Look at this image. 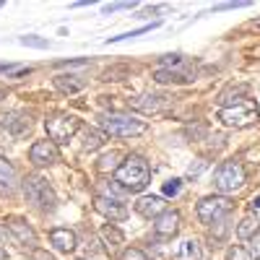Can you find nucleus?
<instances>
[{
  "label": "nucleus",
  "mask_w": 260,
  "mask_h": 260,
  "mask_svg": "<svg viewBox=\"0 0 260 260\" xmlns=\"http://www.w3.org/2000/svg\"><path fill=\"white\" fill-rule=\"evenodd\" d=\"M31 257H34V260H55V257H52L50 252L39 250V247H34V250H31Z\"/></svg>",
  "instance_id": "nucleus-31"
},
{
  "label": "nucleus",
  "mask_w": 260,
  "mask_h": 260,
  "mask_svg": "<svg viewBox=\"0 0 260 260\" xmlns=\"http://www.w3.org/2000/svg\"><path fill=\"white\" fill-rule=\"evenodd\" d=\"M219 120L226 127H250L260 120V110L252 99H240L234 104H224L219 110Z\"/></svg>",
  "instance_id": "nucleus-2"
},
{
  "label": "nucleus",
  "mask_w": 260,
  "mask_h": 260,
  "mask_svg": "<svg viewBox=\"0 0 260 260\" xmlns=\"http://www.w3.org/2000/svg\"><path fill=\"white\" fill-rule=\"evenodd\" d=\"M29 159H31L34 167H50V164H55L60 159V151H57V146L52 141L45 138V141H37L29 148Z\"/></svg>",
  "instance_id": "nucleus-10"
},
{
  "label": "nucleus",
  "mask_w": 260,
  "mask_h": 260,
  "mask_svg": "<svg viewBox=\"0 0 260 260\" xmlns=\"http://www.w3.org/2000/svg\"><path fill=\"white\" fill-rule=\"evenodd\" d=\"M229 260H255L242 245H234V247H229V255H226Z\"/></svg>",
  "instance_id": "nucleus-26"
},
{
  "label": "nucleus",
  "mask_w": 260,
  "mask_h": 260,
  "mask_svg": "<svg viewBox=\"0 0 260 260\" xmlns=\"http://www.w3.org/2000/svg\"><path fill=\"white\" fill-rule=\"evenodd\" d=\"M102 143H104V136L99 130H86L83 133V151H96Z\"/></svg>",
  "instance_id": "nucleus-23"
},
{
  "label": "nucleus",
  "mask_w": 260,
  "mask_h": 260,
  "mask_svg": "<svg viewBox=\"0 0 260 260\" xmlns=\"http://www.w3.org/2000/svg\"><path fill=\"white\" fill-rule=\"evenodd\" d=\"M6 226L24 250L37 247V232L31 229V224H26V219H21V216H6Z\"/></svg>",
  "instance_id": "nucleus-8"
},
{
  "label": "nucleus",
  "mask_w": 260,
  "mask_h": 260,
  "mask_svg": "<svg viewBox=\"0 0 260 260\" xmlns=\"http://www.w3.org/2000/svg\"><path fill=\"white\" fill-rule=\"evenodd\" d=\"M83 86H86V78H81V76H73V73L55 76V89L62 94H78Z\"/></svg>",
  "instance_id": "nucleus-15"
},
{
  "label": "nucleus",
  "mask_w": 260,
  "mask_h": 260,
  "mask_svg": "<svg viewBox=\"0 0 260 260\" xmlns=\"http://www.w3.org/2000/svg\"><path fill=\"white\" fill-rule=\"evenodd\" d=\"M136 211L143 216V219H151V216H156L164 211V198L161 195H143V198H138V203H136Z\"/></svg>",
  "instance_id": "nucleus-14"
},
{
  "label": "nucleus",
  "mask_w": 260,
  "mask_h": 260,
  "mask_svg": "<svg viewBox=\"0 0 260 260\" xmlns=\"http://www.w3.org/2000/svg\"><path fill=\"white\" fill-rule=\"evenodd\" d=\"M260 232V221H257V216H245V219L240 221V226H237V237L240 240H252V237H257Z\"/></svg>",
  "instance_id": "nucleus-21"
},
{
  "label": "nucleus",
  "mask_w": 260,
  "mask_h": 260,
  "mask_svg": "<svg viewBox=\"0 0 260 260\" xmlns=\"http://www.w3.org/2000/svg\"><path fill=\"white\" fill-rule=\"evenodd\" d=\"M120 260H148V257H146V252L138 250V247H125V250L120 252Z\"/></svg>",
  "instance_id": "nucleus-27"
},
{
  "label": "nucleus",
  "mask_w": 260,
  "mask_h": 260,
  "mask_svg": "<svg viewBox=\"0 0 260 260\" xmlns=\"http://www.w3.org/2000/svg\"><path fill=\"white\" fill-rule=\"evenodd\" d=\"M0 125H3L6 130H11L13 136H24V133H29V127H31L29 117H24V115H18V112L3 115V117H0Z\"/></svg>",
  "instance_id": "nucleus-16"
},
{
  "label": "nucleus",
  "mask_w": 260,
  "mask_h": 260,
  "mask_svg": "<svg viewBox=\"0 0 260 260\" xmlns=\"http://www.w3.org/2000/svg\"><path fill=\"white\" fill-rule=\"evenodd\" d=\"M154 81H156V83H190L192 78H190V76H182V73H175V71L159 68V71L154 73Z\"/></svg>",
  "instance_id": "nucleus-22"
},
{
  "label": "nucleus",
  "mask_w": 260,
  "mask_h": 260,
  "mask_svg": "<svg viewBox=\"0 0 260 260\" xmlns=\"http://www.w3.org/2000/svg\"><path fill=\"white\" fill-rule=\"evenodd\" d=\"M180 213L172 211V208H164L156 219H154V234L159 237V240H175V237L180 234Z\"/></svg>",
  "instance_id": "nucleus-9"
},
{
  "label": "nucleus",
  "mask_w": 260,
  "mask_h": 260,
  "mask_svg": "<svg viewBox=\"0 0 260 260\" xmlns=\"http://www.w3.org/2000/svg\"><path fill=\"white\" fill-rule=\"evenodd\" d=\"M156 26H159V21H151V24H146V26H141V29H133V31H127V34L110 37L107 42H122V39H133V37H141V34H146V31H151V29H156Z\"/></svg>",
  "instance_id": "nucleus-24"
},
{
  "label": "nucleus",
  "mask_w": 260,
  "mask_h": 260,
  "mask_svg": "<svg viewBox=\"0 0 260 260\" xmlns=\"http://www.w3.org/2000/svg\"><path fill=\"white\" fill-rule=\"evenodd\" d=\"M175 260H201V245L198 240H185L175 250Z\"/></svg>",
  "instance_id": "nucleus-20"
},
{
  "label": "nucleus",
  "mask_w": 260,
  "mask_h": 260,
  "mask_svg": "<svg viewBox=\"0 0 260 260\" xmlns=\"http://www.w3.org/2000/svg\"><path fill=\"white\" fill-rule=\"evenodd\" d=\"M94 208H96L102 216H107L110 221H122V219H127V208H125L117 198H112V195H94Z\"/></svg>",
  "instance_id": "nucleus-11"
},
{
  "label": "nucleus",
  "mask_w": 260,
  "mask_h": 260,
  "mask_svg": "<svg viewBox=\"0 0 260 260\" xmlns=\"http://www.w3.org/2000/svg\"><path fill=\"white\" fill-rule=\"evenodd\" d=\"M133 104V110H141V112H159V110H164V96H154V94H146V96H138V99H133L130 102Z\"/></svg>",
  "instance_id": "nucleus-19"
},
{
  "label": "nucleus",
  "mask_w": 260,
  "mask_h": 260,
  "mask_svg": "<svg viewBox=\"0 0 260 260\" xmlns=\"http://www.w3.org/2000/svg\"><path fill=\"white\" fill-rule=\"evenodd\" d=\"M45 127H47V138L57 146V143H68V141L78 133V130H81V120H78L76 115H65V112H60V115L47 117Z\"/></svg>",
  "instance_id": "nucleus-6"
},
{
  "label": "nucleus",
  "mask_w": 260,
  "mask_h": 260,
  "mask_svg": "<svg viewBox=\"0 0 260 260\" xmlns=\"http://www.w3.org/2000/svg\"><path fill=\"white\" fill-rule=\"evenodd\" d=\"M127 8H136V3H107L102 11L104 13H115V11H127Z\"/></svg>",
  "instance_id": "nucleus-28"
},
{
  "label": "nucleus",
  "mask_w": 260,
  "mask_h": 260,
  "mask_svg": "<svg viewBox=\"0 0 260 260\" xmlns=\"http://www.w3.org/2000/svg\"><path fill=\"white\" fill-rule=\"evenodd\" d=\"M247 182V172L245 167L232 159V161H224L219 169L213 172V187L219 190L221 195H229V192H237L242 185Z\"/></svg>",
  "instance_id": "nucleus-5"
},
{
  "label": "nucleus",
  "mask_w": 260,
  "mask_h": 260,
  "mask_svg": "<svg viewBox=\"0 0 260 260\" xmlns=\"http://www.w3.org/2000/svg\"><path fill=\"white\" fill-rule=\"evenodd\" d=\"M99 237H102V242H104V252L107 255H120L122 252V245H125V234L115 226V224H104L99 229Z\"/></svg>",
  "instance_id": "nucleus-12"
},
{
  "label": "nucleus",
  "mask_w": 260,
  "mask_h": 260,
  "mask_svg": "<svg viewBox=\"0 0 260 260\" xmlns=\"http://www.w3.org/2000/svg\"><path fill=\"white\" fill-rule=\"evenodd\" d=\"M245 6H250L247 0H234V3H221V6H216L213 11H232V8H245Z\"/></svg>",
  "instance_id": "nucleus-30"
},
{
  "label": "nucleus",
  "mask_w": 260,
  "mask_h": 260,
  "mask_svg": "<svg viewBox=\"0 0 260 260\" xmlns=\"http://www.w3.org/2000/svg\"><path fill=\"white\" fill-rule=\"evenodd\" d=\"M252 26H255V29H260V21H252Z\"/></svg>",
  "instance_id": "nucleus-34"
},
{
  "label": "nucleus",
  "mask_w": 260,
  "mask_h": 260,
  "mask_svg": "<svg viewBox=\"0 0 260 260\" xmlns=\"http://www.w3.org/2000/svg\"><path fill=\"white\" fill-rule=\"evenodd\" d=\"M115 182L127 192H141L151 182V167L141 154H127L125 161L115 169Z\"/></svg>",
  "instance_id": "nucleus-1"
},
{
  "label": "nucleus",
  "mask_w": 260,
  "mask_h": 260,
  "mask_svg": "<svg viewBox=\"0 0 260 260\" xmlns=\"http://www.w3.org/2000/svg\"><path fill=\"white\" fill-rule=\"evenodd\" d=\"M50 242H52V247H55L57 252H73V250H76V245H78L76 232L62 229V226H57V229H52V232H50Z\"/></svg>",
  "instance_id": "nucleus-13"
},
{
  "label": "nucleus",
  "mask_w": 260,
  "mask_h": 260,
  "mask_svg": "<svg viewBox=\"0 0 260 260\" xmlns=\"http://www.w3.org/2000/svg\"><path fill=\"white\" fill-rule=\"evenodd\" d=\"M21 187H24L26 201L34 203L39 211L52 213V211L57 208V195H55V190L47 185L45 177H39V175H26L24 182H21Z\"/></svg>",
  "instance_id": "nucleus-3"
},
{
  "label": "nucleus",
  "mask_w": 260,
  "mask_h": 260,
  "mask_svg": "<svg viewBox=\"0 0 260 260\" xmlns=\"http://www.w3.org/2000/svg\"><path fill=\"white\" fill-rule=\"evenodd\" d=\"M180 187H182V180H169V182H164V195H177L180 192Z\"/></svg>",
  "instance_id": "nucleus-29"
},
{
  "label": "nucleus",
  "mask_w": 260,
  "mask_h": 260,
  "mask_svg": "<svg viewBox=\"0 0 260 260\" xmlns=\"http://www.w3.org/2000/svg\"><path fill=\"white\" fill-rule=\"evenodd\" d=\"M21 45L34 47V50H47V47H50V42H47V39H42V37H34V34H26V37H21Z\"/></svg>",
  "instance_id": "nucleus-25"
},
{
  "label": "nucleus",
  "mask_w": 260,
  "mask_h": 260,
  "mask_svg": "<svg viewBox=\"0 0 260 260\" xmlns=\"http://www.w3.org/2000/svg\"><path fill=\"white\" fill-rule=\"evenodd\" d=\"M99 127L104 130L107 136H115V138H130V136H143L148 125L143 120H136L130 115H117V112H110V115H99Z\"/></svg>",
  "instance_id": "nucleus-4"
},
{
  "label": "nucleus",
  "mask_w": 260,
  "mask_h": 260,
  "mask_svg": "<svg viewBox=\"0 0 260 260\" xmlns=\"http://www.w3.org/2000/svg\"><path fill=\"white\" fill-rule=\"evenodd\" d=\"M161 68L164 71H175V73H182V76H195V68L182 57V55H164L161 57Z\"/></svg>",
  "instance_id": "nucleus-17"
},
{
  "label": "nucleus",
  "mask_w": 260,
  "mask_h": 260,
  "mask_svg": "<svg viewBox=\"0 0 260 260\" xmlns=\"http://www.w3.org/2000/svg\"><path fill=\"white\" fill-rule=\"evenodd\" d=\"M0 260H8V252H6V247L0 245Z\"/></svg>",
  "instance_id": "nucleus-33"
},
{
  "label": "nucleus",
  "mask_w": 260,
  "mask_h": 260,
  "mask_svg": "<svg viewBox=\"0 0 260 260\" xmlns=\"http://www.w3.org/2000/svg\"><path fill=\"white\" fill-rule=\"evenodd\" d=\"M250 208H252V211H260V195H257V198L250 203Z\"/></svg>",
  "instance_id": "nucleus-32"
},
{
  "label": "nucleus",
  "mask_w": 260,
  "mask_h": 260,
  "mask_svg": "<svg viewBox=\"0 0 260 260\" xmlns=\"http://www.w3.org/2000/svg\"><path fill=\"white\" fill-rule=\"evenodd\" d=\"M195 211H198L201 224L211 226V224L226 219V216L232 213V203H229L226 195H208V198H203L198 203V208H195Z\"/></svg>",
  "instance_id": "nucleus-7"
},
{
  "label": "nucleus",
  "mask_w": 260,
  "mask_h": 260,
  "mask_svg": "<svg viewBox=\"0 0 260 260\" xmlns=\"http://www.w3.org/2000/svg\"><path fill=\"white\" fill-rule=\"evenodd\" d=\"M0 6H3V0H0Z\"/></svg>",
  "instance_id": "nucleus-35"
},
{
  "label": "nucleus",
  "mask_w": 260,
  "mask_h": 260,
  "mask_svg": "<svg viewBox=\"0 0 260 260\" xmlns=\"http://www.w3.org/2000/svg\"><path fill=\"white\" fill-rule=\"evenodd\" d=\"M16 185H18V175H16L13 164L0 159V192H13Z\"/></svg>",
  "instance_id": "nucleus-18"
}]
</instances>
